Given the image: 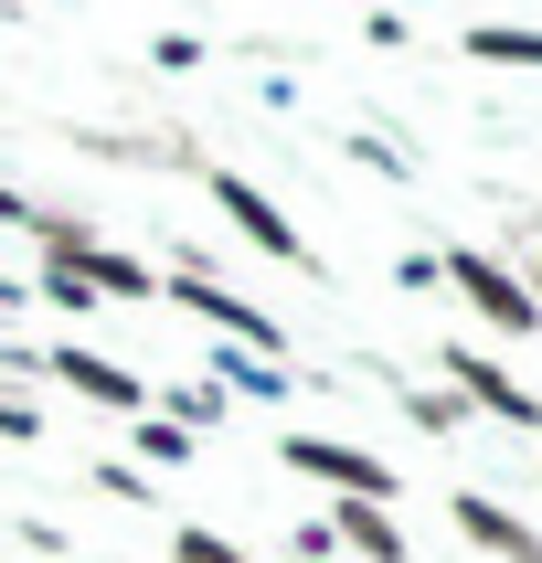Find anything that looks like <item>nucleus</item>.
<instances>
[{"label":"nucleus","instance_id":"6e6552de","mask_svg":"<svg viewBox=\"0 0 542 563\" xmlns=\"http://www.w3.org/2000/svg\"><path fill=\"white\" fill-rule=\"evenodd\" d=\"M54 373L75 383V394H96V405H128V415H139V373H118V362H96V351H54Z\"/></svg>","mask_w":542,"mask_h":563},{"label":"nucleus","instance_id":"f8f14e48","mask_svg":"<svg viewBox=\"0 0 542 563\" xmlns=\"http://www.w3.org/2000/svg\"><path fill=\"white\" fill-rule=\"evenodd\" d=\"M0 223H22V191H0Z\"/></svg>","mask_w":542,"mask_h":563},{"label":"nucleus","instance_id":"0eeeda50","mask_svg":"<svg viewBox=\"0 0 542 563\" xmlns=\"http://www.w3.org/2000/svg\"><path fill=\"white\" fill-rule=\"evenodd\" d=\"M330 532H341L362 563H414V542L394 532V510H383V500H341V510H330Z\"/></svg>","mask_w":542,"mask_h":563},{"label":"nucleus","instance_id":"f03ea898","mask_svg":"<svg viewBox=\"0 0 542 563\" xmlns=\"http://www.w3.org/2000/svg\"><path fill=\"white\" fill-rule=\"evenodd\" d=\"M277 457H287L298 478H330L341 500H383V510H394V468H383L373 446H341V437H277Z\"/></svg>","mask_w":542,"mask_h":563},{"label":"nucleus","instance_id":"20e7f679","mask_svg":"<svg viewBox=\"0 0 542 563\" xmlns=\"http://www.w3.org/2000/svg\"><path fill=\"white\" fill-rule=\"evenodd\" d=\"M213 202H223V223H234V234H255V245L277 255V266H309V245H298V223H287V213H277V202H266L255 181L213 170Z\"/></svg>","mask_w":542,"mask_h":563},{"label":"nucleus","instance_id":"7ed1b4c3","mask_svg":"<svg viewBox=\"0 0 542 563\" xmlns=\"http://www.w3.org/2000/svg\"><path fill=\"white\" fill-rule=\"evenodd\" d=\"M436 362H446V383H457V394H468L478 415H500V426H521V437L542 426V405H532V394H521V383L500 373V362H489V351H436Z\"/></svg>","mask_w":542,"mask_h":563},{"label":"nucleus","instance_id":"ddd939ff","mask_svg":"<svg viewBox=\"0 0 542 563\" xmlns=\"http://www.w3.org/2000/svg\"><path fill=\"white\" fill-rule=\"evenodd\" d=\"M521 287H532V309H542V255H532V277H521Z\"/></svg>","mask_w":542,"mask_h":563},{"label":"nucleus","instance_id":"f257e3e1","mask_svg":"<svg viewBox=\"0 0 542 563\" xmlns=\"http://www.w3.org/2000/svg\"><path fill=\"white\" fill-rule=\"evenodd\" d=\"M436 277L457 287V298H468V309L489 319V330H500V341H521V330H532V319H542V309H532V287L510 277L500 255H478V245H468V255H436Z\"/></svg>","mask_w":542,"mask_h":563},{"label":"nucleus","instance_id":"9d476101","mask_svg":"<svg viewBox=\"0 0 542 563\" xmlns=\"http://www.w3.org/2000/svg\"><path fill=\"white\" fill-rule=\"evenodd\" d=\"M139 457H159V468H181V457H191V437L170 426V415H150V426H139Z\"/></svg>","mask_w":542,"mask_h":563},{"label":"nucleus","instance_id":"1a4fd4ad","mask_svg":"<svg viewBox=\"0 0 542 563\" xmlns=\"http://www.w3.org/2000/svg\"><path fill=\"white\" fill-rule=\"evenodd\" d=\"M468 54H478V64H532V75H542V32H521V22H478V32H468Z\"/></svg>","mask_w":542,"mask_h":563},{"label":"nucleus","instance_id":"39448f33","mask_svg":"<svg viewBox=\"0 0 542 563\" xmlns=\"http://www.w3.org/2000/svg\"><path fill=\"white\" fill-rule=\"evenodd\" d=\"M170 298H181L191 319H213V330H234V341H245V351H277V319H266V309H245L234 287H213V277H202V266H181V277H170Z\"/></svg>","mask_w":542,"mask_h":563},{"label":"nucleus","instance_id":"423d86ee","mask_svg":"<svg viewBox=\"0 0 542 563\" xmlns=\"http://www.w3.org/2000/svg\"><path fill=\"white\" fill-rule=\"evenodd\" d=\"M446 521H457L478 553H500V563H542V532H521V521H510L489 489H457V500H446Z\"/></svg>","mask_w":542,"mask_h":563},{"label":"nucleus","instance_id":"4468645a","mask_svg":"<svg viewBox=\"0 0 542 563\" xmlns=\"http://www.w3.org/2000/svg\"><path fill=\"white\" fill-rule=\"evenodd\" d=\"M0 309H11V287H0Z\"/></svg>","mask_w":542,"mask_h":563},{"label":"nucleus","instance_id":"9b49d317","mask_svg":"<svg viewBox=\"0 0 542 563\" xmlns=\"http://www.w3.org/2000/svg\"><path fill=\"white\" fill-rule=\"evenodd\" d=\"M181 563H245L223 532H202V521H181Z\"/></svg>","mask_w":542,"mask_h":563}]
</instances>
